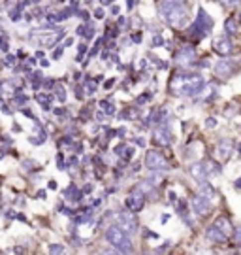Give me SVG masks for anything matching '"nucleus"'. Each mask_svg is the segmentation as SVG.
I'll list each match as a JSON object with an SVG mask.
<instances>
[{
	"instance_id": "1",
	"label": "nucleus",
	"mask_w": 241,
	"mask_h": 255,
	"mask_svg": "<svg viewBox=\"0 0 241 255\" xmlns=\"http://www.w3.org/2000/svg\"><path fill=\"white\" fill-rule=\"evenodd\" d=\"M206 87V80L200 74H175L170 80V89L171 95L175 97H196L204 91Z\"/></svg>"
},
{
	"instance_id": "2",
	"label": "nucleus",
	"mask_w": 241,
	"mask_h": 255,
	"mask_svg": "<svg viewBox=\"0 0 241 255\" xmlns=\"http://www.w3.org/2000/svg\"><path fill=\"white\" fill-rule=\"evenodd\" d=\"M159 13L171 28H183L188 23V8L185 0H162L159 4Z\"/></svg>"
},
{
	"instance_id": "3",
	"label": "nucleus",
	"mask_w": 241,
	"mask_h": 255,
	"mask_svg": "<svg viewBox=\"0 0 241 255\" xmlns=\"http://www.w3.org/2000/svg\"><path fill=\"white\" fill-rule=\"evenodd\" d=\"M232 235H234V227H232V223H230V219L226 218V216L217 218L213 225L207 229V238H209L211 242H217V244L228 242V240L232 238Z\"/></svg>"
},
{
	"instance_id": "4",
	"label": "nucleus",
	"mask_w": 241,
	"mask_h": 255,
	"mask_svg": "<svg viewBox=\"0 0 241 255\" xmlns=\"http://www.w3.org/2000/svg\"><path fill=\"white\" fill-rule=\"evenodd\" d=\"M106 238H107V242L115 248L121 255H132V252H134V246H132V242H130V237L126 235L125 231H121L117 225H111V227L107 229Z\"/></svg>"
},
{
	"instance_id": "5",
	"label": "nucleus",
	"mask_w": 241,
	"mask_h": 255,
	"mask_svg": "<svg viewBox=\"0 0 241 255\" xmlns=\"http://www.w3.org/2000/svg\"><path fill=\"white\" fill-rule=\"evenodd\" d=\"M188 30H190V36H194L196 40H202V38L211 34V30H213V19L207 15L206 9L200 8L198 9L196 21L192 23V27L188 28Z\"/></svg>"
},
{
	"instance_id": "6",
	"label": "nucleus",
	"mask_w": 241,
	"mask_h": 255,
	"mask_svg": "<svg viewBox=\"0 0 241 255\" xmlns=\"http://www.w3.org/2000/svg\"><path fill=\"white\" fill-rule=\"evenodd\" d=\"M145 166L151 172H162V170H168L170 168V163H168V159L161 151L151 149V151H147V155H145Z\"/></svg>"
},
{
	"instance_id": "7",
	"label": "nucleus",
	"mask_w": 241,
	"mask_h": 255,
	"mask_svg": "<svg viewBox=\"0 0 241 255\" xmlns=\"http://www.w3.org/2000/svg\"><path fill=\"white\" fill-rule=\"evenodd\" d=\"M115 219L117 227L121 229V231H125L128 237L134 235L136 231H138V219H136L132 212H119V214H115Z\"/></svg>"
},
{
	"instance_id": "8",
	"label": "nucleus",
	"mask_w": 241,
	"mask_h": 255,
	"mask_svg": "<svg viewBox=\"0 0 241 255\" xmlns=\"http://www.w3.org/2000/svg\"><path fill=\"white\" fill-rule=\"evenodd\" d=\"M238 63L236 61H230V59H224V61H219V63L215 64V74L221 78V80H228V78H232L234 74L238 72Z\"/></svg>"
},
{
	"instance_id": "9",
	"label": "nucleus",
	"mask_w": 241,
	"mask_h": 255,
	"mask_svg": "<svg viewBox=\"0 0 241 255\" xmlns=\"http://www.w3.org/2000/svg\"><path fill=\"white\" fill-rule=\"evenodd\" d=\"M211 208H213V202H211V199L207 195L200 193V195L192 197V210L196 212L198 216H207L211 212Z\"/></svg>"
},
{
	"instance_id": "10",
	"label": "nucleus",
	"mask_w": 241,
	"mask_h": 255,
	"mask_svg": "<svg viewBox=\"0 0 241 255\" xmlns=\"http://www.w3.org/2000/svg\"><path fill=\"white\" fill-rule=\"evenodd\" d=\"M213 51L217 55H221V57H228V55L234 53V44L232 40L228 36H217L213 40Z\"/></svg>"
},
{
	"instance_id": "11",
	"label": "nucleus",
	"mask_w": 241,
	"mask_h": 255,
	"mask_svg": "<svg viewBox=\"0 0 241 255\" xmlns=\"http://www.w3.org/2000/svg\"><path fill=\"white\" fill-rule=\"evenodd\" d=\"M126 206L130 208V212H142L143 206H145V195H143L138 187L132 189L130 197L126 199Z\"/></svg>"
},
{
	"instance_id": "12",
	"label": "nucleus",
	"mask_w": 241,
	"mask_h": 255,
	"mask_svg": "<svg viewBox=\"0 0 241 255\" xmlns=\"http://www.w3.org/2000/svg\"><path fill=\"white\" fill-rule=\"evenodd\" d=\"M196 61V49L192 46H183L175 53V63L177 64H192Z\"/></svg>"
},
{
	"instance_id": "13",
	"label": "nucleus",
	"mask_w": 241,
	"mask_h": 255,
	"mask_svg": "<svg viewBox=\"0 0 241 255\" xmlns=\"http://www.w3.org/2000/svg\"><path fill=\"white\" fill-rule=\"evenodd\" d=\"M234 147H236L234 140H230V138H224V140H221V142H219V146H217V157H219L221 161H228V159L232 157V153H234Z\"/></svg>"
},
{
	"instance_id": "14",
	"label": "nucleus",
	"mask_w": 241,
	"mask_h": 255,
	"mask_svg": "<svg viewBox=\"0 0 241 255\" xmlns=\"http://www.w3.org/2000/svg\"><path fill=\"white\" fill-rule=\"evenodd\" d=\"M153 140L159 144V146H170L171 142H173V134H171V130L168 127H159L157 130H155V136H153Z\"/></svg>"
},
{
	"instance_id": "15",
	"label": "nucleus",
	"mask_w": 241,
	"mask_h": 255,
	"mask_svg": "<svg viewBox=\"0 0 241 255\" xmlns=\"http://www.w3.org/2000/svg\"><path fill=\"white\" fill-rule=\"evenodd\" d=\"M224 30H226L228 34H236V32H238V19L236 17L226 19V23H224Z\"/></svg>"
},
{
	"instance_id": "16",
	"label": "nucleus",
	"mask_w": 241,
	"mask_h": 255,
	"mask_svg": "<svg viewBox=\"0 0 241 255\" xmlns=\"http://www.w3.org/2000/svg\"><path fill=\"white\" fill-rule=\"evenodd\" d=\"M21 15H23V8H21L19 4L15 6V8L9 9V19H11V21H15V23L21 21Z\"/></svg>"
},
{
	"instance_id": "17",
	"label": "nucleus",
	"mask_w": 241,
	"mask_h": 255,
	"mask_svg": "<svg viewBox=\"0 0 241 255\" xmlns=\"http://www.w3.org/2000/svg\"><path fill=\"white\" fill-rule=\"evenodd\" d=\"M49 255H66V250L61 244H51L49 246Z\"/></svg>"
},
{
	"instance_id": "18",
	"label": "nucleus",
	"mask_w": 241,
	"mask_h": 255,
	"mask_svg": "<svg viewBox=\"0 0 241 255\" xmlns=\"http://www.w3.org/2000/svg\"><path fill=\"white\" fill-rule=\"evenodd\" d=\"M94 30H96V28L92 27V25H85V34H83V36H85V40H90V38H94V34H96V32H94Z\"/></svg>"
},
{
	"instance_id": "19",
	"label": "nucleus",
	"mask_w": 241,
	"mask_h": 255,
	"mask_svg": "<svg viewBox=\"0 0 241 255\" xmlns=\"http://www.w3.org/2000/svg\"><path fill=\"white\" fill-rule=\"evenodd\" d=\"M161 46H166V40L162 36H153V40H151V47H161Z\"/></svg>"
},
{
	"instance_id": "20",
	"label": "nucleus",
	"mask_w": 241,
	"mask_h": 255,
	"mask_svg": "<svg viewBox=\"0 0 241 255\" xmlns=\"http://www.w3.org/2000/svg\"><path fill=\"white\" fill-rule=\"evenodd\" d=\"M85 53H87V44L83 42V44H80V46H78V61H81Z\"/></svg>"
},
{
	"instance_id": "21",
	"label": "nucleus",
	"mask_w": 241,
	"mask_h": 255,
	"mask_svg": "<svg viewBox=\"0 0 241 255\" xmlns=\"http://www.w3.org/2000/svg\"><path fill=\"white\" fill-rule=\"evenodd\" d=\"M102 110H104V112H107V114H115V108H113V104H111V102H102Z\"/></svg>"
},
{
	"instance_id": "22",
	"label": "nucleus",
	"mask_w": 241,
	"mask_h": 255,
	"mask_svg": "<svg viewBox=\"0 0 241 255\" xmlns=\"http://www.w3.org/2000/svg\"><path fill=\"white\" fill-rule=\"evenodd\" d=\"M234 242H236V244H240L241 246V227H238V229H234Z\"/></svg>"
},
{
	"instance_id": "23",
	"label": "nucleus",
	"mask_w": 241,
	"mask_h": 255,
	"mask_svg": "<svg viewBox=\"0 0 241 255\" xmlns=\"http://www.w3.org/2000/svg\"><path fill=\"white\" fill-rule=\"evenodd\" d=\"M55 91H57V99H59V101H66V93H64V87H57V89H55Z\"/></svg>"
},
{
	"instance_id": "24",
	"label": "nucleus",
	"mask_w": 241,
	"mask_h": 255,
	"mask_svg": "<svg viewBox=\"0 0 241 255\" xmlns=\"http://www.w3.org/2000/svg\"><path fill=\"white\" fill-rule=\"evenodd\" d=\"M63 51H64V47H63V46H59L57 49H55V51H53V59H55V61L63 57Z\"/></svg>"
},
{
	"instance_id": "25",
	"label": "nucleus",
	"mask_w": 241,
	"mask_h": 255,
	"mask_svg": "<svg viewBox=\"0 0 241 255\" xmlns=\"http://www.w3.org/2000/svg\"><path fill=\"white\" fill-rule=\"evenodd\" d=\"M100 255H121V254L117 252L115 248H111V250H102V252H100Z\"/></svg>"
},
{
	"instance_id": "26",
	"label": "nucleus",
	"mask_w": 241,
	"mask_h": 255,
	"mask_svg": "<svg viewBox=\"0 0 241 255\" xmlns=\"http://www.w3.org/2000/svg\"><path fill=\"white\" fill-rule=\"evenodd\" d=\"M87 93H89V95H92V93H96V82L87 83Z\"/></svg>"
},
{
	"instance_id": "27",
	"label": "nucleus",
	"mask_w": 241,
	"mask_h": 255,
	"mask_svg": "<svg viewBox=\"0 0 241 255\" xmlns=\"http://www.w3.org/2000/svg\"><path fill=\"white\" fill-rule=\"evenodd\" d=\"M223 4H226V6H241V0H223Z\"/></svg>"
},
{
	"instance_id": "28",
	"label": "nucleus",
	"mask_w": 241,
	"mask_h": 255,
	"mask_svg": "<svg viewBox=\"0 0 241 255\" xmlns=\"http://www.w3.org/2000/svg\"><path fill=\"white\" fill-rule=\"evenodd\" d=\"M94 17H96V19H104V9H102V8L94 9Z\"/></svg>"
},
{
	"instance_id": "29",
	"label": "nucleus",
	"mask_w": 241,
	"mask_h": 255,
	"mask_svg": "<svg viewBox=\"0 0 241 255\" xmlns=\"http://www.w3.org/2000/svg\"><path fill=\"white\" fill-rule=\"evenodd\" d=\"M132 40H134L136 44H140V42H142V32H134V34H132Z\"/></svg>"
},
{
	"instance_id": "30",
	"label": "nucleus",
	"mask_w": 241,
	"mask_h": 255,
	"mask_svg": "<svg viewBox=\"0 0 241 255\" xmlns=\"http://www.w3.org/2000/svg\"><path fill=\"white\" fill-rule=\"evenodd\" d=\"M138 2H140V0H128V2H126V8L134 9V4H138Z\"/></svg>"
},
{
	"instance_id": "31",
	"label": "nucleus",
	"mask_w": 241,
	"mask_h": 255,
	"mask_svg": "<svg viewBox=\"0 0 241 255\" xmlns=\"http://www.w3.org/2000/svg\"><path fill=\"white\" fill-rule=\"evenodd\" d=\"M57 163H59V168L63 170V168H64V161H63V155H61V153H59V157H57Z\"/></svg>"
},
{
	"instance_id": "32",
	"label": "nucleus",
	"mask_w": 241,
	"mask_h": 255,
	"mask_svg": "<svg viewBox=\"0 0 241 255\" xmlns=\"http://www.w3.org/2000/svg\"><path fill=\"white\" fill-rule=\"evenodd\" d=\"M76 32H78V36H83V34H85V25H80Z\"/></svg>"
},
{
	"instance_id": "33",
	"label": "nucleus",
	"mask_w": 241,
	"mask_h": 255,
	"mask_svg": "<svg viewBox=\"0 0 241 255\" xmlns=\"http://www.w3.org/2000/svg\"><path fill=\"white\" fill-rule=\"evenodd\" d=\"M72 44H74V38H66V40H64V44H63V47H70Z\"/></svg>"
},
{
	"instance_id": "34",
	"label": "nucleus",
	"mask_w": 241,
	"mask_h": 255,
	"mask_svg": "<svg viewBox=\"0 0 241 255\" xmlns=\"http://www.w3.org/2000/svg\"><path fill=\"white\" fill-rule=\"evenodd\" d=\"M13 63H15V57H11V55H8V57H6V64H9V66H11Z\"/></svg>"
},
{
	"instance_id": "35",
	"label": "nucleus",
	"mask_w": 241,
	"mask_h": 255,
	"mask_svg": "<svg viewBox=\"0 0 241 255\" xmlns=\"http://www.w3.org/2000/svg\"><path fill=\"white\" fill-rule=\"evenodd\" d=\"M111 2H113V0H100V4H102V6H109Z\"/></svg>"
},
{
	"instance_id": "36",
	"label": "nucleus",
	"mask_w": 241,
	"mask_h": 255,
	"mask_svg": "<svg viewBox=\"0 0 241 255\" xmlns=\"http://www.w3.org/2000/svg\"><path fill=\"white\" fill-rule=\"evenodd\" d=\"M111 13H113V15L119 13V6H111Z\"/></svg>"
},
{
	"instance_id": "37",
	"label": "nucleus",
	"mask_w": 241,
	"mask_h": 255,
	"mask_svg": "<svg viewBox=\"0 0 241 255\" xmlns=\"http://www.w3.org/2000/svg\"><path fill=\"white\" fill-rule=\"evenodd\" d=\"M207 127H215V119H207Z\"/></svg>"
},
{
	"instance_id": "38",
	"label": "nucleus",
	"mask_w": 241,
	"mask_h": 255,
	"mask_svg": "<svg viewBox=\"0 0 241 255\" xmlns=\"http://www.w3.org/2000/svg\"><path fill=\"white\" fill-rule=\"evenodd\" d=\"M111 85H113V80H109V82H107V83H104V87H106V89H109Z\"/></svg>"
},
{
	"instance_id": "39",
	"label": "nucleus",
	"mask_w": 241,
	"mask_h": 255,
	"mask_svg": "<svg viewBox=\"0 0 241 255\" xmlns=\"http://www.w3.org/2000/svg\"><path fill=\"white\" fill-rule=\"evenodd\" d=\"M236 187H238V189H241V178L238 180V182H236Z\"/></svg>"
},
{
	"instance_id": "40",
	"label": "nucleus",
	"mask_w": 241,
	"mask_h": 255,
	"mask_svg": "<svg viewBox=\"0 0 241 255\" xmlns=\"http://www.w3.org/2000/svg\"><path fill=\"white\" fill-rule=\"evenodd\" d=\"M32 2H34V4H40V2H42V0H32Z\"/></svg>"
},
{
	"instance_id": "41",
	"label": "nucleus",
	"mask_w": 241,
	"mask_h": 255,
	"mask_svg": "<svg viewBox=\"0 0 241 255\" xmlns=\"http://www.w3.org/2000/svg\"><path fill=\"white\" fill-rule=\"evenodd\" d=\"M2 2H8V0H2Z\"/></svg>"
},
{
	"instance_id": "42",
	"label": "nucleus",
	"mask_w": 241,
	"mask_h": 255,
	"mask_svg": "<svg viewBox=\"0 0 241 255\" xmlns=\"http://www.w3.org/2000/svg\"><path fill=\"white\" fill-rule=\"evenodd\" d=\"M142 255H149V254H142Z\"/></svg>"
},
{
	"instance_id": "43",
	"label": "nucleus",
	"mask_w": 241,
	"mask_h": 255,
	"mask_svg": "<svg viewBox=\"0 0 241 255\" xmlns=\"http://www.w3.org/2000/svg\"><path fill=\"white\" fill-rule=\"evenodd\" d=\"M59 2H63V0H59Z\"/></svg>"
}]
</instances>
